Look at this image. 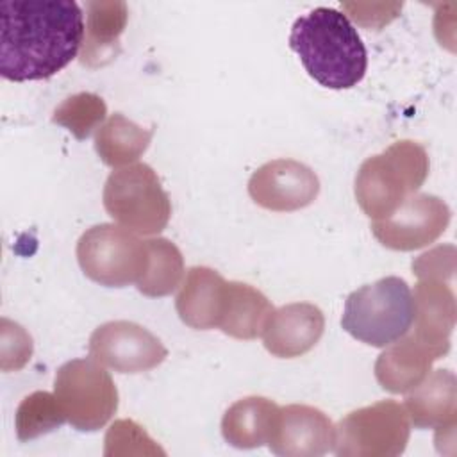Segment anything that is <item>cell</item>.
<instances>
[{"instance_id":"6da1fadb","label":"cell","mask_w":457,"mask_h":457,"mask_svg":"<svg viewBox=\"0 0 457 457\" xmlns=\"http://www.w3.org/2000/svg\"><path fill=\"white\" fill-rule=\"evenodd\" d=\"M0 20V75L12 82L54 77L84 43V14L73 0L2 2Z\"/></svg>"},{"instance_id":"7a4b0ae2","label":"cell","mask_w":457,"mask_h":457,"mask_svg":"<svg viewBox=\"0 0 457 457\" xmlns=\"http://www.w3.org/2000/svg\"><path fill=\"white\" fill-rule=\"evenodd\" d=\"M289 46L305 71L328 89H350L366 73L368 55L357 29L337 9L316 7L295 20Z\"/></svg>"},{"instance_id":"3957f363","label":"cell","mask_w":457,"mask_h":457,"mask_svg":"<svg viewBox=\"0 0 457 457\" xmlns=\"http://www.w3.org/2000/svg\"><path fill=\"white\" fill-rule=\"evenodd\" d=\"M428 154L411 139H400L368 157L355 175V200L373 221L389 218L428 177Z\"/></svg>"},{"instance_id":"277c9868","label":"cell","mask_w":457,"mask_h":457,"mask_svg":"<svg viewBox=\"0 0 457 457\" xmlns=\"http://www.w3.org/2000/svg\"><path fill=\"white\" fill-rule=\"evenodd\" d=\"M412 316L414 303L409 284L389 275L348 295L341 325L357 341L386 348L411 330Z\"/></svg>"},{"instance_id":"5b68a950","label":"cell","mask_w":457,"mask_h":457,"mask_svg":"<svg viewBox=\"0 0 457 457\" xmlns=\"http://www.w3.org/2000/svg\"><path fill=\"white\" fill-rule=\"evenodd\" d=\"M107 214L130 232L154 236L166 228L171 202L152 166L136 162L114 170L104 186Z\"/></svg>"},{"instance_id":"8992f818","label":"cell","mask_w":457,"mask_h":457,"mask_svg":"<svg viewBox=\"0 0 457 457\" xmlns=\"http://www.w3.org/2000/svg\"><path fill=\"white\" fill-rule=\"evenodd\" d=\"M80 270L105 287L137 284L148 266V245L129 228L100 223L87 228L77 243Z\"/></svg>"},{"instance_id":"52a82bcc","label":"cell","mask_w":457,"mask_h":457,"mask_svg":"<svg viewBox=\"0 0 457 457\" xmlns=\"http://www.w3.org/2000/svg\"><path fill=\"white\" fill-rule=\"evenodd\" d=\"M54 395L68 423L80 432L102 428L118 409V389L105 368L95 359L64 362L54 380Z\"/></svg>"},{"instance_id":"ba28073f","label":"cell","mask_w":457,"mask_h":457,"mask_svg":"<svg viewBox=\"0 0 457 457\" xmlns=\"http://www.w3.org/2000/svg\"><path fill=\"white\" fill-rule=\"evenodd\" d=\"M411 436V421L403 405L380 400L348 412L336 425L334 453L339 457H395Z\"/></svg>"},{"instance_id":"9c48e42d","label":"cell","mask_w":457,"mask_h":457,"mask_svg":"<svg viewBox=\"0 0 457 457\" xmlns=\"http://www.w3.org/2000/svg\"><path fill=\"white\" fill-rule=\"evenodd\" d=\"M89 357L118 373H143L157 368L168 357V350L148 328L116 320L93 330Z\"/></svg>"},{"instance_id":"30bf717a","label":"cell","mask_w":457,"mask_h":457,"mask_svg":"<svg viewBox=\"0 0 457 457\" xmlns=\"http://www.w3.org/2000/svg\"><path fill=\"white\" fill-rule=\"evenodd\" d=\"M450 218V207L443 198L428 193H414L389 218L373 221L371 232L382 246L411 252L439 239Z\"/></svg>"},{"instance_id":"8fae6325","label":"cell","mask_w":457,"mask_h":457,"mask_svg":"<svg viewBox=\"0 0 457 457\" xmlns=\"http://www.w3.org/2000/svg\"><path fill=\"white\" fill-rule=\"evenodd\" d=\"M320 193L318 175L300 161L273 159L248 180L250 198L262 209L291 212L311 205Z\"/></svg>"},{"instance_id":"7c38bea8","label":"cell","mask_w":457,"mask_h":457,"mask_svg":"<svg viewBox=\"0 0 457 457\" xmlns=\"http://www.w3.org/2000/svg\"><path fill=\"white\" fill-rule=\"evenodd\" d=\"M336 427L328 416L311 405L280 407L268 446L284 457H320L334 448Z\"/></svg>"},{"instance_id":"4fadbf2b","label":"cell","mask_w":457,"mask_h":457,"mask_svg":"<svg viewBox=\"0 0 457 457\" xmlns=\"http://www.w3.org/2000/svg\"><path fill=\"white\" fill-rule=\"evenodd\" d=\"M325 330V318L320 307L307 302H295L273 309L262 328L264 348L280 359H293L316 346Z\"/></svg>"},{"instance_id":"5bb4252c","label":"cell","mask_w":457,"mask_h":457,"mask_svg":"<svg viewBox=\"0 0 457 457\" xmlns=\"http://www.w3.org/2000/svg\"><path fill=\"white\" fill-rule=\"evenodd\" d=\"M446 352L421 341L414 334H405L387 345L375 362V378L382 389L400 395L414 389L428 373L434 361Z\"/></svg>"},{"instance_id":"9a60e30c","label":"cell","mask_w":457,"mask_h":457,"mask_svg":"<svg viewBox=\"0 0 457 457\" xmlns=\"http://www.w3.org/2000/svg\"><path fill=\"white\" fill-rule=\"evenodd\" d=\"M227 298V280L207 266H193L175 298L179 318L191 328H218Z\"/></svg>"},{"instance_id":"2e32d148","label":"cell","mask_w":457,"mask_h":457,"mask_svg":"<svg viewBox=\"0 0 457 457\" xmlns=\"http://www.w3.org/2000/svg\"><path fill=\"white\" fill-rule=\"evenodd\" d=\"M414 336L443 350H450V334L455 327V295L439 278H420L414 286Z\"/></svg>"},{"instance_id":"e0dca14e","label":"cell","mask_w":457,"mask_h":457,"mask_svg":"<svg viewBox=\"0 0 457 457\" xmlns=\"http://www.w3.org/2000/svg\"><path fill=\"white\" fill-rule=\"evenodd\" d=\"M409 421L416 428H455L457 380L450 370H434L405 396Z\"/></svg>"},{"instance_id":"ac0fdd59","label":"cell","mask_w":457,"mask_h":457,"mask_svg":"<svg viewBox=\"0 0 457 457\" xmlns=\"http://www.w3.org/2000/svg\"><path fill=\"white\" fill-rule=\"evenodd\" d=\"M280 407L264 396H246L232 403L221 420L223 439L241 450L259 448L271 439Z\"/></svg>"},{"instance_id":"d6986e66","label":"cell","mask_w":457,"mask_h":457,"mask_svg":"<svg viewBox=\"0 0 457 457\" xmlns=\"http://www.w3.org/2000/svg\"><path fill=\"white\" fill-rule=\"evenodd\" d=\"M87 23L80 52V61L86 66H104L120 50V36L129 20L125 2L98 0L87 2Z\"/></svg>"},{"instance_id":"ffe728a7","label":"cell","mask_w":457,"mask_h":457,"mask_svg":"<svg viewBox=\"0 0 457 457\" xmlns=\"http://www.w3.org/2000/svg\"><path fill=\"white\" fill-rule=\"evenodd\" d=\"M270 300L250 284L227 282V298L218 328L236 339H255L271 314Z\"/></svg>"},{"instance_id":"44dd1931","label":"cell","mask_w":457,"mask_h":457,"mask_svg":"<svg viewBox=\"0 0 457 457\" xmlns=\"http://www.w3.org/2000/svg\"><path fill=\"white\" fill-rule=\"evenodd\" d=\"M154 129H143L121 112L111 114L95 134V150L111 168H123L137 161L148 148Z\"/></svg>"},{"instance_id":"7402d4cb","label":"cell","mask_w":457,"mask_h":457,"mask_svg":"<svg viewBox=\"0 0 457 457\" xmlns=\"http://www.w3.org/2000/svg\"><path fill=\"white\" fill-rule=\"evenodd\" d=\"M148 245V266L136 287L145 296L159 298L171 295L184 277V257L175 243L166 237H154Z\"/></svg>"},{"instance_id":"603a6c76","label":"cell","mask_w":457,"mask_h":457,"mask_svg":"<svg viewBox=\"0 0 457 457\" xmlns=\"http://www.w3.org/2000/svg\"><path fill=\"white\" fill-rule=\"evenodd\" d=\"M68 421L57 396L48 391H34L16 409L14 427L20 441H30L59 428Z\"/></svg>"},{"instance_id":"cb8c5ba5","label":"cell","mask_w":457,"mask_h":457,"mask_svg":"<svg viewBox=\"0 0 457 457\" xmlns=\"http://www.w3.org/2000/svg\"><path fill=\"white\" fill-rule=\"evenodd\" d=\"M105 114L107 105L102 96L82 91L62 100L55 107L52 121L68 129L77 139H86L95 129L102 125Z\"/></svg>"},{"instance_id":"d4e9b609","label":"cell","mask_w":457,"mask_h":457,"mask_svg":"<svg viewBox=\"0 0 457 457\" xmlns=\"http://www.w3.org/2000/svg\"><path fill=\"white\" fill-rule=\"evenodd\" d=\"M105 455H130V453H161L155 441L132 420H118L114 421L105 434Z\"/></svg>"},{"instance_id":"484cf974","label":"cell","mask_w":457,"mask_h":457,"mask_svg":"<svg viewBox=\"0 0 457 457\" xmlns=\"http://www.w3.org/2000/svg\"><path fill=\"white\" fill-rule=\"evenodd\" d=\"M32 355V337L29 332L18 325L2 320V370L4 371H18L21 370Z\"/></svg>"},{"instance_id":"4316f807","label":"cell","mask_w":457,"mask_h":457,"mask_svg":"<svg viewBox=\"0 0 457 457\" xmlns=\"http://www.w3.org/2000/svg\"><path fill=\"white\" fill-rule=\"evenodd\" d=\"M455 271V250L452 245L437 246L412 261V273L418 278L446 280Z\"/></svg>"}]
</instances>
